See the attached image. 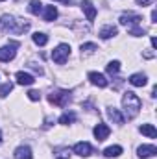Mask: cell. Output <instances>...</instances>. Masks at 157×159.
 <instances>
[{
  "label": "cell",
  "instance_id": "obj_26",
  "mask_svg": "<svg viewBox=\"0 0 157 159\" xmlns=\"http://www.w3.org/2000/svg\"><path fill=\"white\" fill-rule=\"evenodd\" d=\"M105 69H107V72H109L111 76H113V74H117L118 70H120V61H111Z\"/></svg>",
  "mask_w": 157,
  "mask_h": 159
},
{
  "label": "cell",
  "instance_id": "obj_17",
  "mask_svg": "<svg viewBox=\"0 0 157 159\" xmlns=\"http://www.w3.org/2000/svg\"><path fill=\"white\" fill-rule=\"evenodd\" d=\"M139 129H141V133H142V135H148L150 139H155V137H157V129L152 126V124H142Z\"/></svg>",
  "mask_w": 157,
  "mask_h": 159
},
{
  "label": "cell",
  "instance_id": "obj_10",
  "mask_svg": "<svg viewBox=\"0 0 157 159\" xmlns=\"http://www.w3.org/2000/svg\"><path fill=\"white\" fill-rule=\"evenodd\" d=\"M74 154H78L81 157H87V156L92 154V146L89 143H76L74 144Z\"/></svg>",
  "mask_w": 157,
  "mask_h": 159
},
{
  "label": "cell",
  "instance_id": "obj_34",
  "mask_svg": "<svg viewBox=\"0 0 157 159\" xmlns=\"http://www.w3.org/2000/svg\"><path fill=\"white\" fill-rule=\"evenodd\" d=\"M0 144H2V131H0Z\"/></svg>",
  "mask_w": 157,
  "mask_h": 159
},
{
  "label": "cell",
  "instance_id": "obj_22",
  "mask_svg": "<svg viewBox=\"0 0 157 159\" xmlns=\"http://www.w3.org/2000/svg\"><path fill=\"white\" fill-rule=\"evenodd\" d=\"M11 91H13V83H11V81H6V83L0 87V98H6Z\"/></svg>",
  "mask_w": 157,
  "mask_h": 159
},
{
  "label": "cell",
  "instance_id": "obj_21",
  "mask_svg": "<svg viewBox=\"0 0 157 159\" xmlns=\"http://www.w3.org/2000/svg\"><path fill=\"white\" fill-rule=\"evenodd\" d=\"M28 9H30V13H32V15H39L41 9H43V4H41V0H32Z\"/></svg>",
  "mask_w": 157,
  "mask_h": 159
},
{
  "label": "cell",
  "instance_id": "obj_35",
  "mask_svg": "<svg viewBox=\"0 0 157 159\" xmlns=\"http://www.w3.org/2000/svg\"><path fill=\"white\" fill-rule=\"evenodd\" d=\"M0 2H2V0H0Z\"/></svg>",
  "mask_w": 157,
  "mask_h": 159
},
{
  "label": "cell",
  "instance_id": "obj_32",
  "mask_svg": "<svg viewBox=\"0 0 157 159\" xmlns=\"http://www.w3.org/2000/svg\"><path fill=\"white\" fill-rule=\"evenodd\" d=\"M150 43H152V48H155V46H157V39H155V37H152Z\"/></svg>",
  "mask_w": 157,
  "mask_h": 159
},
{
  "label": "cell",
  "instance_id": "obj_16",
  "mask_svg": "<svg viewBox=\"0 0 157 159\" xmlns=\"http://www.w3.org/2000/svg\"><path fill=\"white\" fill-rule=\"evenodd\" d=\"M117 32L118 30L113 26V24H111V26H104V28L100 30V37H102V39H111V37L117 35Z\"/></svg>",
  "mask_w": 157,
  "mask_h": 159
},
{
  "label": "cell",
  "instance_id": "obj_11",
  "mask_svg": "<svg viewBox=\"0 0 157 159\" xmlns=\"http://www.w3.org/2000/svg\"><path fill=\"white\" fill-rule=\"evenodd\" d=\"M89 80H91V83L92 85H96V87H107V80L104 74H100V72H89Z\"/></svg>",
  "mask_w": 157,
  "mask_h": 159
},
{
  "label": "cell",
  "instance_id": "obj_29",
  "mask_svg": "<svg viewBox=\"0 0 157 159\" xmlns=\"http://www.w3.org/2000/svg\"><path fill=\"white\" fill-rule=\"evenodd\" d=\"M28 67H30V69H34L37 74H43V69H41L39 65H35V63H28Z\"/></svg>",
  "mask_w": 157,
  "mask_h": 159
},
{
  "label": "cell",
  "instance_id": "obj_2",
  "mask_svg": "<svg viewBox=\"0 0 157 159\" xmlns=\"http://www.w3.org/2000/svg\"><path fill=\"white\" fill-rule=\"evenodd\" d=\"M0 28L4 30V32H9V34H24L28 28H30V24L28 22H24V20H19V19H15V17H11V15H2L0 17Z\"/></svg>",
  "mask_w": 157,
  "mask_h": 159
},
{
  "label": "cell",
  "instance_id": "obj_24",
  "mask_svg": "<svg viewBox=\"0 0 157 159\" xmlns=\"http://www.w3.org/2000/svg\"><path fill=\"white\" fill-rule=\"evenodd\" d=\"M94 50H98V46H96L94 43H85V44H81V54H92Z\"/></svg>",
  "mask_w": 157,
  "mask_h": 159
},
{
  "label": "cell",
  "instance_id": "obj_6",
  "mask_svg": "<svg viewBox=\"0 0 157 159\" xmlns=\"http://www.w3.org/2000/svg\"><path fill=\"white\" fill-rule=\"evenodd\" d=\"M141 20H142L141 15H135V13H124V15H120V24L122 26H128V28L139 26Z\"/></svg>",
  "mask_w": 157,
  "mask_h": 159
},
{
  "label": "cell",
  "instance_id": "obj_18",
  "mask_svg": "<svg viewBox=\"0 0 157 159\" xmlns=\"http://www.w3.org/2000/svg\"><path fill=\"white\" fill-rule=\"evenodd\" d=\"M32 39H34V43H35L37 46H44V44L48 43V35H46V34H43V32H37V34H34V35H32Z\"/></svg>",
  "mask_w": 157,
  "mask_h": 159
},
{
  "label": "cell",
  "instance_id": "obj_30",
  "mask_svg": "<svg viewBox=\"0 0 157 159\" xmlns=\"http://www.w3.org/2000/svg\"><path fill=\"white\" fill-rule=\"evenodd\" d=\"M135 2H137L139 6H150V4H152V0H135Z\"/></svg>",
  "mask_w": 157,
  "mask_h": 159
},
{
  "label": "cell",
  "instance_id": "obj_27",
  "mask_svg": "<svg viewBox=\"0 0 157 159\" xmlns=\"http://www.w3.org/2000/svg\"><path fill=\"white\" fill-rule=\"evenodd\" d=\"M128 32H129V35H135V37H139V35H144V28H141V26L128 28Z\"/></svg>",
  "mask_w": 157,
  "mask_h": 159
},
{
  "label": "cell",
  "instance_id": "obj_5",
  "mask_svg": "<svg viewBox=\"0 0 157 159\" xmlns=\"http://www.w3.org/2000/svg\"><path fill=\"white\" fill-rule=\"evenodd\" d=\"M17 48H19V43H17V41H9L7 46H2V48H0V61H2V63H7V61L15 59Z\"/></svg>",
  "mask_w": 157,
  "mask_h": 159
},
{
  "label": "cell",
  "instance_id": "obj_19",
  "mask_svg": "<svg viewBox=\"0 0 157 159\" xmlns=\"http://www.w3.org/2000/svg\"><path fill=\"white\" fill-rule=\"evenodd\" d=\"M56 17H57V9H56V6H46L44 20H46V22H50V20H56Z\"/></svg>",
  "mask_w": 157,
  "mask_h": 159
},
{
  "label": "cell",
  "instance_id": "obj_14",
  "mask_svg": "<svg viewBox=\"0 0 157 159\" xmlns=\"http://www.w3.org/2000/svg\"><path fill=\"white\" fill-rule=\"evenodd\" d=\"M146 81H148L146 76H144V74H141V72H137V74H131V76H129V83H131V85H135V87H144V85H146Z\"/></svg>",
  "mask_w": 157,
  "mask_h": 159
},
{
  "label": "cell",
  "instance_id": "obj_31",
  "mask_svg": "<svg viewBox=\"0 0 157 159\" xmlns=\"http://www.w3.org/2000/svg\"><path fill=\"white\" fill-rule=\"evenodd\" d=\"M152 22H157V13H155V9L152 11Z\"/></svg>",
  "mask_w": 157,
  "mask_h": 159
},
{
  "label": "cell",
  "instance_id": "obj_28",
  "mask_svg": "<svg viewBox=\"0 0 157 159\" xmlns=\"http://www.w3.org/2000/svg\"><path fill=\"white\" fill-rule=\"evenodd\" d=\"M28 98H30L32 102H37V100H41V93L39 91H30V93H28Z\"/></svg>",
  "mask_w": 157,
  "mask_h": 159
},
{
  "label": "cell",
  "instance_id": "obj_23",
  "mask_svg": "<svg viewBox=\"0 0 157 159\" xmlns=\"http://www.w3.org/2000/svg\"><path fill=\"white\" fill-rule=\"evenodd\" d=\"M74 120H76V115L74 113H65V115L59 117V124H72Z\"/></svg>",
  "mask_w": 157,
  "mask_h": 159
},
{
  "label": "cell",
  "instance_id": "obj_15",
  "mask_svg": "<svg viewBox=\"0 0 157 159\" xmlns=\"http://www.w3.org/2000/svg\"><path fill=\"white\" fill-rule=\"evenodd\" d=\"M107 115H109V119L113 120L115 124H124V120H126L124 115H122L118 109H115V107H109V109H107Z\"/></svg>",
  "mask_w": 157,
  "mask_h": 159
},
{
  "label": "cell",
  "instance_id": "obj_25",
  "mask_svg": "<svg viewBox=\"0 0 157 159\" xmlns=\"http://www.w3.org/2000/svg\"><path fill=\"white\" fill-rule=\"evenodd\" d=\"M56 157L57 159H69L70 157V150L69 148H56Z\"/></svg>",
  "mask_w": 157,
  "mask_h": 159
},
{
  "label": "cell",
  "instance_id": "obj_12",
  "mask_svg": "<svg viewBox=\"0 0 157 159\" xmlns=\"http://www.w3.org/2000/svg\"><path fill=\"white\" fill-rule=\"evenodd\" d=\"M15 78H17V83H19V85H32V83L35 81V78H34L32 74L22 72V70H20V72H17V74H15Z\"/></svg>",
  "mask_w": 157,
  "mask_h": 159
},
{
  "label": "cell",
  "instance_id": "obj_1",
  "mask_svg": "<svg viewBox=\"0 0 157 159\" xmlns=\"http://www.w3.org/2000/svg\"><path fill=\"white\" fill-rule=\"evenodd\" d=\"M122 106H124V113H126L124 119H135L139 115V111H141L142 102H141V98L133 91H128L122 96Z\"/></svg>",
  "mask_w": 157,
  "mask_h": 159
},
{
  "label": "cell",
  "instance_id": "obj_13",
  "mask_svg": "<svg viewBox=\"0 0 157 159\" xmlns=\"http://www.w3.org/2000/svg\"><path fill=\"white\" fill-rule=\"evenodd\" d=\"M15 159H32V148L30 146H19L17 150H15Z\"/></svg>",
  "mask_w": 157,
  "mask_h": 159
},
{
  "label": "cell",
  "instance_id": "obj_8",
  "mask_svg": "<svg viewBox=\"0 0 157 159\" xmlns=\"http://www.w3.org/2000/svg\"><path fill=\"white\" fill-rule=\"evenodd\" d=\"M155 154H157V148L154 144H142L137 150V156L141 159H148V157H152V156H155Z\"/></svg>",
  "mask_w": 157,
  "mask_h": 159
},
{
  "label": "cell",
  "instance_id": "obj_9",
  "mask_svg": "<svg viewBox=\"0 0 157 159\" xmlns=\"http://www.w3.org/2000/svg\"><path fill=\"white\" fill-rule=\"evenodd\" d=\"M81 9L85 11V17H87L89 22H92V20L96 19V7H94L89 0H83V2H81Z\"/></svg>",
  "mask_w": 157,
  "mask_h": 159
},
{
  "label": "cell",
  "instance_id": "obj_20",
  "mask_svg": "<svg viewBox=\"0 0 157 159\" xmlns=\"http://www.w3.org/2000/svg\"><path fill=\"white\" fill-rule=\"evenodd\" d=\"M122 154V146H109L104 150V156L105 157H118Z\"/></svg>",
  "mask_w": 157,
  "mask_h": 159
},
{
  "label": "cell",
  "instance_id": "obj_4",
  "mask_svg": "<svg viewBox=\"0 0 157 159\" xmlns=\"http://www.w3.org/2000/svg\"><path fill=\"white\" fill-rule=\"evenodd\" d=\"M69 56H70V46L65 44V43H61V44L52 52V59H54V63H57V65H63V63L69 59Z\"/></svg>",
  "mask_w": 157,
  "mask_h": 159
},
{
  "label": "cell",
  "instance_id": "obj_3",
  "mask_svg": "<svg viewBox=\"0 0 157 159\" xmlns=\"http://www.w3.org/2000/svg\"><path fill=\"white\" fill-rule=\"evenodd\" d=\"M70 98H72L70 96V91H67V89H56V91H52L48 94V102L54 104V106H59V107L69 106Z\"/></svg>",
  "mask_w": 157,
  "mask_h": 159
},
{
  "label": "cell",
  "instance_id": "obj_7",
  "mask_svg": "<svg viewBox=\"0 0 157 159\" xmlns=\"http://www.w3.org/2000/svg\"><path fill=\"white\" fill-rule=\"evenodd\" d=\"M109 133H111V129H109L105 124H102V122H100V124H96V126H94V137H96V141H98V143L105 141V139L109 137Z\"/></svg>",
  "mask_w": 157,
  "mask_h": 159
},
{
  "label": "cell",
  "instance_id": "obj_33",
  "mask_svg": "<svg viewBox=\"0 0 157 159\" xmlns=\"http://www.w3.org/2000/svg\"><path fill=\"white\" fill-rule=\"evenodd\" d=\"M59 2H63V4H70V0H59Z\"/></svg>",
  "mask_w": 157,
  "mask_h": 159
}]
</instances>
